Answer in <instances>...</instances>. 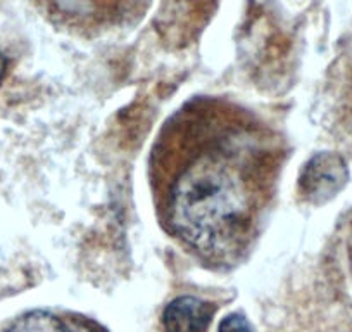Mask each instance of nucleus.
Returning a JSON list of instances; mask_svg holds the SVG:
<instances>
[{"label":"nucleus","instance_id":"f257e3e1","mask_svg":"<svg viewBox=\"0 0 352 332\" xmlns=\"http://www.w3.org/2000/svg\"><path fill=\"white\" fill-rule=\"evenodd\" d=\"M285 138L221 97H194L159 128L148 184L162 230L208 265H236L263 230Z\"/></svg>","mask_w":352,"mask_h":332},{"label":"nucleus","instance_id":"7ed1b4c3","mask_svg":"<svg viewBox=\"0 0 352 332\" xmlns=\"http://www.w3.org/2000/svg\"><path fill=\"white\" fill-rule=\"evenodd\" d=\"M349 180V170L342 156L320 152L304 168L300 175V194L313 205H323L338 194Z\"/></svg>","mask_w":352,"mask_h":332},{"label":"nucleus","instance_id":"0eeeda50","mask_svg":"<svg viewBox=\"0 0 352 332\" xmlns=\"http://www.w3.org/2000/svg\"><path fill=\"white\" fill-rule=\"evenodd\" d=\"M6 71H8V59L4 57V54L0 52V83H2V80H4Z\"/></svg>","mask_w":352,"mask_h":332},{"label":"nucleus","instance_id":"39448f33","mask_svg":"<svg viewBox=\"0 0 352 332\" xmlns=\"http://www.w3.org/2000/svg\"><path fill=\"white\" fill-rule=\"evenodd\" d=\"M69 318L57 317L50 311L36 310L16 318L6 332H67Z\"/></svg>","mask_w":352,"mask_h":332},{"label":"nucleus","instance_id":"20e7f679","mask_svg":"<svg viewBox=\"0 0 352 332\" xmlns=\"http://www.w3.org/2000/svg\"><path fill=\"white\" fill-rule=\"evenodd\" d=\"M216 307L194 296L173 300L162 313L166 332H204L209 327Z\"/></svg>","mask_w":352,"mask_h":332},{"label":"nucleus","instance_id":"f03ea898","mask_svg":"<svg viewBox=\"0 0 352 332\" xmlns=\"http://www.w3.org/2000/svg\"><path fill=\"white\" fill-rule=\"evenodd\" d=\"M43 4L60 25L96 33L131 19L145 0H43Z\"/></svg>","mask_w":352,"mask_h":332},{"label":"nucleus","instance_id":"423d86ee","mask_svg":"<svg viewBox=\"0 0 352 332\" xmlns=\"http://www.w3.org/2000/svg\"><path fill=\"white\" fill-rule=\"evenodd\" d=\"M218 332H254L249 322L240 315H230L219 324Z\"/></svg>","mask_w":352,"mask_h":332}]
</instances>
